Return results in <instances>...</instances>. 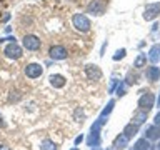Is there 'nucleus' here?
<instances>
[{
  "instance_id": "4468645a",
  "label": "nucleus",
  "mask_w": 160,
  "mask_h": 150,
  "mask_svg": "<svg viewBox=\"0 0 160 150\" xmlns=\"http://www.w3.org/2000/svg\"><path fill=\"white\" fill-rule=\"evenodd\" d=\"M147 117H148V112L147 110H142V108H138L137 112H133V117H132V122L133 123H137V125H142L147 122Z\"/></svg>"
},
{
  "instance_id": "4be33fe9",
  "label": "nucleus",
  "mask_w": 160,
  "mask_h": 150,
  "mask_svg": "<svg viewBox=\"0 0 160 150\" xmlns=\"http://www.w3.org/2000/svg\"><path fill=\"white\" fill-rule=\"evenodd\" d=\"M127 85H133V83H138V75H133L132 72H130L127 75V82H125Z\"/></svg>"
},
{
  "instance_id": "c85d7f7f",
  "label": "nucleus",
  "mask_w": 160,
  "mask_h": 150,
  "mask_svg": "<svg viewBox=\"0 0 160 150\" xmlns=\"http://www.w3.org/2000/svg\"><path fill=\"white\" fill-rule=\"evenodd\" d=\"M0 150H10V148L7 147V145H0Z\"/></svg>"
},
{
  "instance_id": "5701e85b",
  "label": "nucleus",
  "mask_w": 160,
  "mask_h": 150,
  "mask_svg": "<svg viewBox=\"0 0 160 150\" xmlns=\"http://www.w3.org/2000/svg\"><path fill=\"white\" fill-rule=\"evenodd\" d=\"M125 55H127V50H125V48H118L117 52H115V55H113V60H120V58H123Z\"/></svg>"
},
{
  "instance_id": "393cba45",
  "label": "nucleus",
  "mask_w": 160,
  "mask_h": 150,
  "mask_svg": "<svg viewBox=\"0 0 160 150\" xmlns=\"http://www.w3.org/2000/svg\"><path fill=\"white\" fill-rule=\"evenodd\" d=\"M117 82H118L117 78H112V82H110V87H108V92H110V93H112L113 90H115V87H117Z\"/></svg>"
},
{
  "instance_id": "f8f14e48",
  "label": "nucleus",
  "mask_w": 160,
  "mask_h": 150,
  "mask_svg": "<svg viewBox=\"0 0 160 150\" xmlns=\"http://www.w3.org/2000/svg\"><path fill=\"white\" fill-rule=\"evenodd\" d=\"M122 133H123V135H125V137H127L128 140H130V138H133L135 135L138 133V125H137V123H133V122L127 123V125H125V127H123Z\"/></svg>"
},
{
  "instance_id": "a878e982",
  "label": "nucleus",
  "mask_w": 160,
  "mask_h": 150,
  "mask_svg": "<svg viewBox=\"0 0 160 150\" xmlns=\"http://www.w3.org/2000/svg\"><path fill=\"white\" fill-rule=\"evenodd\" d=\"M2 42H15V37H5V38H0V43Z\"/></svg>"
},
{
  "instance_id": "f03ea898",
  "label": "nucleus",
  "mask_w": 160,
  "mask_h": 150,
  "mask_svg": "<svg viewBox=\"0 0 160 150\" xmlns=\"http://www.w3.org/2000/svg\"><path fill=\"white\" fill-rule=\"evenodd\" d=\"M22 45H23V48L35 52V50H40V47H42V42H40V38L37 37V35L27 33V35L22 38Z\"/></svg>"
},
{
  "instance_id": "2f4dec72",
  "label": "nucleus",
  "mask_w": 160,
  "mask_h": 150,
  "mask_svg": "<svg viewBox=\"0 0 160 150\" xmlns=\"http://www.w3.org/2000/svg\"><path fill=\"white\" fill-rule=\"evenodd\" d=\"M158 107H160V95H158Z\"/></svg>"
},
{
  "instance_id": "20e7f679",
  "label": "nucleus",
  "mask_w": 160,
  "mask_h": 150,
  "mask_svg": "<svg viewBox=\"0 0 160 150\" xmlns=\"http://www.w3.org/2000/svg\"><path fill=\"white\" fill-rule=\"evenodd\" d=\"M48 57L53 60H65L68 57V52L63 45H52L48 48Z\"/></svg>"
},
{
  "instance_id": "473e14b6",
  "label": "nucleus",
  "mask_w": 160,
  "mask_h": 150,
  "mask_svg": "<svg viewBox=\"0 0 160 150\" xmlns=\"http://www.w3.org/2000/svg\"><path fill=\"white\" fill-rule=\"evenodd\" d=\"M72 150H78V147H75V148H72Z\"/></svg>"
},
{
  "instance_id": "7ed1b4c3",
  "label": "nucleus",
  "mask_w": 160,
  "mask_h": 150,
  "mask_svg": "<svg viewBox=\"0 0 160 150\" xmlns=\"http://www.w3.org/2000/svg\"><path fill=\"white\" fill-rule=\"evenodd\" d=\"M3 53H5V57H7V58L18 60L23 55V50H22V47H20L17 42H10L7 47L3 48Z\"/></svg>"
},
{
  "instance_id": "dca6fc26",
  "label": "nucleus",
  "mask_w": 160,
  "mask_h": 150,
  "mask_svg": "<svg viewBox=\"0 0 160 150\" xmlns=\"http://www.w3.org/2000/svg\"><path fill=\"white\" fill-rule=\"evenodd\" d=\"M148 60L152 62L153 65L160 60V45H153L152 48H150V52H148Z\"/></svg>"
},
{
  "instance_id": "f3484780",
  "label": "nucleus",
  "mask_w": 160,
  "mask_h": 150,
  "mask_svg": "<svg viewBox=\"0 0 160 150\" xmlns=\"http://www.w3.org/2000/svg\"><path fill=\"white\" fill-rule=\"evenodd\" d=\"M87 145L88 147H98L100 145V133L98 132H90L88 138H87Z\"/></svg>"
},
{
  "instance_id": "ddd939ff",
  "label": "nucleus",
  "mask_w": 160,
  "mask_h": 150,
  "mask_svg": "<svg viewBox=\"0 0 160 150\" xmlns=\"http://www.w3.org/2000/svg\"><path fill=\"white\" fill-rule=\"evenodd\" d=\"M145 77H147V80H150V82H157V80H160V68L155 67V65L147 67V70H145Z\"/></svg>"
},
{
  "instance_id": "1a4fd4ad",
  "label": "nucleus",
  "mask_w": 160,
  "mask_h": 150,
  "mask_svg": "<svg viewBox=\"0 0 160 150\" xmlns=\"http://www.w3.org/2000/svg\"><path fill=\"white\" fill-rule=\"evenodd\" d=\"M85 73H87L88 80H100L102 78V70H100V67L95 63L87 65V67H85Z\"/></svg>"
},
{
  "instance_id": "9b49d317",
  "label": "nucleus",
  "mask_w": 160,
  "mask_h": 150,
  "mask_svg": "<svg viewBox=\"0 0 160 150\" xmlns=\"http://www.w3.org/2000/svg\"><path fill=\"white\" fill-rule=\"evenodd\" d=\"M145 138L147 140H160V125H150L145 130Z\"/></svg>"
},
{
  "instance_id": "bb28decb",
  "label": "nucleus",
  "mask_w": 160,
  "mask_h": 150,
  "mask_svg": "<svg viewBox=\"0 0 160 150\" xmlns=\"http://www.w3.org/2000/svg\"><path fill=\"white\" fill-rule=\"evenodd\" d=\"M82 142H83V135H78V137L75 138V145H80Z\"/></svg>"
},
{
  "instance_id": "0eeeda50",
  "label": "nucleus",
  "mask_w": 160,
  "mask_h": 150,
  "mask_svg": "<svg viewBox=\"0 0 160 150\" xmlns=\"http://www.w3.org/2000/svg\"><path fill=\"white\" fill-rule=\"evenodd\" d=\"M160 15V2L148 3L143 10V18L145 20H155Z\"/></svg>"
},
{
  "instance_id": "412c9836",
  "label": "nucleus",
  "mask_w": 160,
  "mask_h": 150,
  "mask_svg": "<svg viewBox=\"0 0 160 150\" xmlns=\"http://www.w3.org/2000/svg\"><path fill=\"white\" fill-rule=\"evenodd\" d=\"M113 107H115V100H110V102L107 103V107H105V108L102 110V113H100V117H102V118L108 117V115H110V112L113 110Z\"/></svg>"
},
{
  "instance_id": "cd10ccee",
  "label": "nucleus",
  "mask_w": 160,
  "mask_h": 150,
  "mask_svg": "<svg viewBox=\"0 0 160 150\" xmlns=\"http://www.w3.org/2000/svg\"><path fill=\"white\" fill-rule=\"evenodd\" d=\"M153 122H155V125H160V112L155 115V118H153Z\"/></svg>"
},
{
  "instance_id": "39448f33",
  "label": "nucleus",
  "mask_w": 160,
  "mask_h": 150,
  "mask_svg": "<svg viewBox=\"0 0 160 150\" xmlns=\"http://www.w3.org/2000/svg\"><path fill=\"white\" fill-rule=\"evenodd\" d=\"M87 12L95 15V17L103 15V12H105V2H103V0H92V2L87 5Z\"/></svg>"
},
{
  "instance_id": "aec40b11",
  "label": "nucleus",
  "mask_w": 160,
  "mask_h": 150,
  "mask_svg": "<svg viewBox=\"0 0 160 150\" xmlns=\"http://www.w3.org/2000/svg\"><path fill=\"white\" fill-rule=\"evenodd\" d=\"M145 62H147V55H145V53H138L137 58H135V62H133V67L135 68H142V67H145Z\"/></svg>"
},
{
  "instance_id": "7c9ffc66",
  "label": "nucleus",
  "mask_w": 160,
  "mask_h": 150,
  "mask_svg": "<svg viewBox=\"0 0 160 150\" xmlns=\"http://www.w3.org/2000/svg\"><path fill=\"white\" fill-rule=\"evenodd\" d=\"M105 150H115V148H110V147H107V148H105Z\"/></svg>"
},
{
  "instance_id": "6ab92c4d",
  "label": "nucleus",
  "mask_w": 160,
  "mask_h": 150,
  "mask_svg": "<svg viewBox=\"0 0 160 150\" xmlns=\"http://www.w3.org/2000/svg\"><path fill=\"white\" fill-rule=\"evenodd\" d=\"M40 150H58L55 142H52L50 138H45L42 143H40Z\"/></svg>"
},
{
  "instance_id": "a211bd4d",
  "label": "nucleus",
  "mask_w": 160,
  "mask_h": 150,
  "mask_svg": "<svg viewBox=\"0 0 160 150\" xmlns=\"http://www.w3.org/2000/svg\"><path fill=\"white\" fill-rule=\"evenodd\" d=\"M148 140L147 138H138L137 142L133 143V150H148Z\"/></svg>"
},
{
  "instance_id": "423d86ee",
  "label": "nucleus",
  "mask_w": 160,
  "mask_h": 150,
  "mask_svg": "<svg viewBox=\"0 0 160 150\" xmlns=\"http://www.w3.org/2000/svg\"><path fill=\"white\" fill-rule=\"evenodd\" d=\"M23 73L27 75L28 78H38L40 75L43 73V67L40 63H28V65H25Z\"/></svg>"
},
{
  "instance_id": "f257e3e1",
  "label": "nucleus",
  "mask_w": 160,
  "mask_h": 150,
  "mask_svg": "<svg viewBox=\"0 0 160 150\" xmlns=\"http://www.w3.org/2000/svg\"><path fill=\"white\" fill-rule=\"evenodd\" d=\"M72 25L75 27V30H78V32H82V33H87L90 30V27H92V23H90V20L85 13H73Z\"/></svg>"
},
{
  "instance_id": "c756f323",
  "label": "nucleus",
  "mask_w": 160,
  "mask_h": 150,
  "mask_svg": "<svg viewBox=\"0 0 160 150\" xmlns=\"http://www.w3.org/2000/svg\"><path fill=\"white\" fill-rule=\"evenodd\" d=\"M92 150H100V148H98V147H93V148H92Z\"/></svg>"
},
{
  "instance_id": "6e6552de",
  "label": "nucleus",
  "mask_w": 160,
  "mask_h": 150,
  "mask_svg": "<svg viewBox=\"0 0 160 150\" xmlns=\"http://www.w3.org/2000/svg\"><path fill=\"white\" fill-rule=\"evenodd\" d=\"M153 103H155V97H153V93H150V92H145L142 97L138 98V108L147 110V112L153 107Z\"/></svg>"
},
{
  "instance_id": "9d476101",
  "label": "nucleus",
  "mask_w": 160,
  "mask_h": 150,
  "mask_svg": "<svg viewBox=\"0 0 160 150\" xmlns=\"http://www.w3.org/2000/svg\"><path fill=\"white\" fill-rule=\"evenodd\" d=\"M48 82L53 88H62V87H65V83H67V78L60 73H53L48 77Z\"/></svg>"
},
{
  "instance_id": "b1692460",
  "label": "nucleus",
  "mask_w": 160,
  "mask_h": 150,
  "mask_svg": "<svg viewBox=\"0 0 160 150\" xmlns=\"http://www.w3.org/2000/svg\"><path fill=\"white\" fill-rule=\"evenodd\" d=\"M125 82H122V83H118V87H117V95H120V97H122V95H125Z\"/></svg>"
},
{
  "instance_id": "72a5a7b5",
  "label": "nucleus",
  "mask_w": 160,
  "mask_h": 150,
  "mask_svg": "<svg viewBox=\"0 0 160 150\" xmlns=\"http://www.w3.org/2000/svg\"><path fill=\"white\" fill-rule=\"evenodd\" d=\"M157 147H158V150H160V142H158V145H157Z\"/></svg>"
},
{
  "instance_id": "2eb2a0df",
  "label": "nucleus",
  "mask_w": 160,
  "mask_h": 150,
  "mask_svg": "<svg viewBox=\"0 0 160 150\" xmlns=\"http://www.w3.org/2000/svg\"><path fill=\"white\" fill-rule=\"evenodd\" d=\"M128 145V138L125 137L123 133H120L117 138L113 140V147H115V150H123L125 147Z\"/></svg>"
}]
</instances>
